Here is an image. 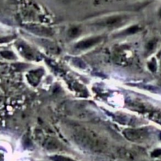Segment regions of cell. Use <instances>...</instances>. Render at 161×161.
<instances>
[{"label":"cell","instance_id":"277c9868","mask_svg":"<svg viewBox=\"0 0 161 161\" xmlns=\"http://www.w3.org/2000/svg\"><path fill=\"white\" fill-rule=\"evenodd\" d=\"M0 54H1L3 58H6V59L14 60L16 58L15 55H14V53H13V52L7 51V50H6V51H2L1 53H0Z\"/></svg>","mask_w":161,"mask_h":161},{"label":"cell","instance_id":"7a4b0ae2","mask_svg":"<svg viewBox=\"0 0 161 161\" xmlns=\"http://www.w3.org/2000/svg\"><path fill=\"white\" fill-rule=\"evenodd\" d=\"M124 135L128 139L131 141H138L145 137L146 133L142 130H126L124 131Z\"/></svg>","mask_w":161,"mask_h":161},{"label":"cell","instance_id":"3957f363","mask_svg":"<svg viewBox=\"0 0 161 161\" xmlns=\"http://www.w3.org/2000/svg\"><path fill=\"white\" fill-rule=\"evenodd\" d=\"M124 17H121V16H113V17H109L108 18L102 20L100 21L99 25H105V26L108 27H113V26H117L119 24L122 22L124 20Z\"/></svg>","mask_w":161,"mask_h":161},{"label":"cell","instance_id":"30bf717a","mask_svg":"<svg viewBox=\"0 0 161 161\" xmlns=\"http://www.w3.org/2000/svg\"><path fill=\"white\" fill-rule=\"evenodd\" d=\"M149 69H150L151 70H153V71L155 70V69H156V64H153V62H151L150 64H149Z\"/></svg>","mask_w":161,"mask_h":161},{"label":"cell","instance_id":"6da1fadb","mask_svg":"<svg viewBox=\"0 0 161 161\" xmlns=\"http://www.w3.org/2000/svg\"><path fill=\"white\" fill-rule=\"evenodd\" d=\"M101 40H102V38L99 37V36L88 38V39H83V40L80 41V42L76 44L75 47H76L77 49H80V50L89 49V48H91V47H92L93 46H94V45H96V44L98 43Z\"/></svg>","mask_w":161,"mask_h":161},{"label":"cell","instance_id":"5b68a950","mask_svg":"<svg viewBox=\"0 0 161 161\" xmlns=\"http://www.w3.org/2000/svg\"><path fill=\"white\" fill-rule=\"evenodd\" d=\"M138 31V26H132V27H130V28L126 29L125 31H124V32L122 33V34H124V35H132V34H135V33H136Z\"/></svg>","mask_w":161,"mask_h":161},{"label":"cell","instance_id":"ba28073f","mask_svg":"<svg viewBox=\"0 0 161 161\" xmlns=\"http://www.w3.org/2000/svg\"><path fill=\"white\" fill-rule=\"evenodd\" d=\"M154 46H155V42H149L147 45V49L148 50H152V49L154 47Z\"/></svg>","mask_w":161,"mask_h":161},{"label":"cell","instance_id":"8fae6325","mask_svg":"<svg viewBox=\"0 0 161 161\" xmlns=\"http://www.w3.org/2000/svg\"><path fill=\"white\" fill-rule=\"evenodd\" d=\"M160 17H161V9H160Z\"/></svg>","mask_w":161,"mask_h":161},{"label":"cell","instance_id":"8992f818","mask_svg":"<svg viewBox=\"0 0 161 161\" xmlns=\"http://www.w3.org/2000/svg\"><path fill=\"white\" fill-rule=\"evenodd\" d=\"M53 160L54 161H73L69 158H66V157H61V156H56V157H53Z\"/></svg>","mask_w":161,"mask_h":161},{"label":"cell","instance_id":"52a82bcc","mask_svg":"<svg viewBox=\"0 0 161 161\" xmlns=\"http://www.w3.org/2000/svg\"><path fill=\"white\" fill-rule=\"evenodd\" d=\"M79 29H77V28H72V29L70 30V31H69V35H70L72 37H73V36H75L77 34L79 33Z\"/></svg>","mask_w":161,"mask_h":161},{"label":"cell","instance_id":"9c48e42d","mask_svg":"<svg viewBox=\"0 0 161 161\" xmlns=\"http://www.w3.org/2000/svg\"><path fill=\"white\" fill-rule=\"evenodd\" d=\"M11 39V38H2V39H0V43L1 42H8V41H9Z\"/></svg>","mask_w":161,"mask_h":161}]
</instances>
